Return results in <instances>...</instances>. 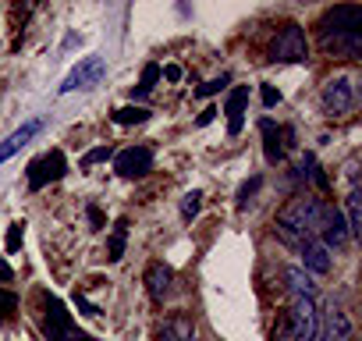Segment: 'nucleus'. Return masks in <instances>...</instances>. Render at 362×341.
<instances>
[{"label":"nucleus","mask_w":362,"mask_h":341,"mask_svg":"<svg viewBox=\"0 0 362 341\" xmlns=\"http://www.w3.org/2000/svg\"><path fill=\"white\" fill-rule=\"evenodd\" d=\"M323 207H327V203H320L316 196H298V200H291V203L277 214V221H274L277 238H281L284 245H291V249H305L309 242H320Z\"/></svg>","instance_id":"obj_1"},{"label":"nucleus","mask_w":362,"mask_h":341,"mask_svg":"<svg viewBox=\"0 0 362 341\" xmlns=\"http://www.w3.org/2000/svg\"><path fill=\"white\" fill-rule=\"evenodd\" d=\"M43 337L47 341H93L89 334L78 330V323L71 320L68 306L57 295H43Z\"/></svg>","instance_id":"obj_2"},{"label":"nucleus","mask_w":362,"mask_h":341,"mask_svg":"<svg viewBox=\"0 0 362 341\" xmlns=\"http://www.w3.org/2000/svg\"><path fill=\"white\" fill-rule=\"evenodd\" d=\"M270 61H281V64H302V61H309L305 29L298 22H288V25L277 29V36L270 43Z\"/></svg>","instance_id":"obj_3"},{"label":"nucleus","mask_w":362,"mask_h":341,"mask_svg":"<svg viewBox=\"0 0 362 341\" xmlns=\"http://www.w3.org/2000/svg\"><path fill=\"white\" fill-rule=\"evenodd\" d=\"M288 323H291L295 341H316V330H320V306H316V299H309V295H291Z\"/></svg>","instance_id":"obj_4"},{"label":"nucleus","mask_w":362,"mask_h":341,"mask_svg":"<svg viewBox=\"0 0 362 341\" xmlns=\"http://www.w3.org/2000/svg\"><path fill=\"white\" fill-rule=\"evenodd\" d=\"M64 170H68V160H64V153H61V149H50V153H43V156L29 160V167H25V175H29V189H33V192H40L43 185L61 182V178H64Z\"/></svg>","instance_id":"obj_5"},{"label":"nucleus","mask_w":362,"mask_h":341,"mask_svg":"<svg viewBox=\"0 0 362 341\" xmlns=\"http://www.w3.org/2000/svg\"><path fill=\"white\" fill-rule=\"evenodd\" d=\"M320 36H341V33H362V8L358 4H337L327 8L323 18L316 22Z\"/></svg>","instance_id":"obj_6"},{"label":"nucleus","mask_w":362,"mask_h":341,"mask_svg":"<svg viewBox=\"0 0 362 341\" xmlns=\"http://www.w3.org/2000/svg\"><path fill=\"white\" fill-rule=\"evenodd\" d=\"M103 75H107L103 57L89 54V57H82V61L64 75V82H61V96H64V93H75V89H96V86L103 82Z\"/></svg>","instance_id":"obj_7"},{"label":"nucleus","mask_w":362,"mask_h":341,"mask_svg":"<svg viewBox=\"0 0 362 341\" xmlns=\"http://www.w3.org/2000/svg\"><path fill=\"white\" fill-rule=\"evenodd\" d=\"M351 107H355V86H351V79L348 75L330 79L323 86V110L330 117H344V114H351Z\"/></svg>","instance_id":"obj_8"},{"label":"nucleus","mask_w":362,"mask_h":341,"mask_svg":"<svg viewBox=\"0 0 362 341\" xmlns=\"http://www.w3.org/2000/svg\"><path fill=\"white\" fill-rule=\"evenodd\" d=\"M114 170L121 178H146L153 170V149L149 146H128L114 153Z\"/></svg>","instance_id":"obj_9"},{"label":"nucleus","mask_w":362,"mask_h":341,"mask_svg":"<svg viewBox=\"0 0 362 341\" xmlns=\"http://www.w3.org/2000/svg\"><path fill=\"white\" fill-rule=\"evenodd\" d=\"M323 54L341 57V61H358L362 57V33H341V36H320Z\"/></svg>","instance_id":"obj_10"},{"label":"nucleus","mask_w":362,"mask_h":341,"mask_svg":"<svg viewBox=\"0 0 362 341\" xmlns=\"http://www.w3.org/2000/svg\"><path fill=\"white\" fill-rule=\"evenodd\" d=\"M351 337L355 334H351L348 313L341 306H330L327 316H323V323H320V330H316V341H351Z\"/></svg>","instance_id":"obj_11"},{"label":"nucleus","mask_w":362,"mask_h":341,"mask_svg":"<svg viewBox=\"0 0 362 341\" xmlns=\"http://www.w3.org/2000/svg\"><path fill=\"white\" fill-rule=\"evenodd\" d=\"M351 235H348V224H344V217H341V210L337 207H323V224H320V242L327 245V249H341L344 242H348Z\"/></svg>","instance_id":"obj_12"},{"label":"nucleus","mask_w":362,"mask_h":341,"mask_svg":"<svg viewBox=\"0 0 362 341\" xmlns=\"http://www.w3.org/2000/svg\"><path fill=\"white\" fill-rule=\"evenodd\" d=\"M245 107H249V86H235L228 93V103H224L228 135H242V128H245Z\"/></svg>","instance_id":"obj_13"},{"label":"nucleus","mask_w":362,"mask_h":341,"mask_svg":"<svg viewBox=\"0 0 362 341\" xmlns=\"http://www.w3.org/2000/svg\"><path fill=\"white\" fill-rule=\"evenodd\" d=\"M302 253V270L313 277H323V274H330L334 270V256H330V249L323 245V242H309L305 249H298Z\"/></svg>","instance_id":"obj_14"},{"label":"nucleus","mask_w":362,"mask_h":341,"mask_svg":"<svg viewBox=\"0 0 362 341\" xmlns=\"http://www.w3.org/2000/svg\"><path fill=\"white\" fill-rule=\"evenodd\" d=\"M170 284H174V270L167 263H149L146 267V291H149V299L156 306L170 295Z\"/></svg>","instance_id":"obj_15"},{"label":"nucleus","mask_w":362,"mask_h":341,"mask_svg":"<svg viewBox=\"0 0 362 341\" xmlns=\"http://www.w3.org/2000/svg\"><path fill=\"white\" fill-rule=\"evenodd\" d=\"M259 135H263V156H267V163H281L284 153H288V146H284V128H277L270 117H263V121H259Z\"/></svg>","instance_id":"obj_16"},{"label":"nucleus","mask_w":362,"mask_h":341,"mask_svg":"<svg viewBox=\"0 0 362 341\" xmlns=\"http://www.w3.org/2000/svg\"><path fill=\"white\" fill-rule=\"evenodd\" d=\"M160 341H196V323L189 316L174 313L160 323Z\"/></svg>","instance_id":"obj_17"},{"label":"nucleus","mask_w":362,"mask_h":341,"mask_svg":"<svg viewBox=\"0 0 362 341\" xmlns=\"http://www.w3.org/2000/svg\"><path fill=\"white\" fill-rule=\"evenodd\" d=\"M36 132H40V121H36V117H33V121H25L22 128H15L4 142H0V163H8V160H11V156H15V153H18L33 135H36Z\"/></svg>","instance_id":"obj_18"},{"label":"nucleus","mask_w":362,"mask_h":341,"mask_svg":"<svg viewBox=\"0 0 362 341\" xmlns=\"http://www.w3.org/2000/svg\"><path fill=\"white\" fill-rule=\"evenodd\" d=\"M124 245H128V217H117L110 228V238H107V263H121Z\"/></svg>","instance_id":"obj_19"},{"label":"nucleus","mask_w":362,"mask_h":341,"mask_svg":"<svg viewBox=\"0 0 362 341\" xmlns=\"http://www.w3.org/2000/svg\"><path fill=\"white\" fill-rule=\"evenodd\" d=\"M344 224H348V235H362V196H358V185L348 189V200H344Z\"/></svg>","instance_id":"obj_20"},{"label":"nucleus","mask_w":362,"mask_h":341,"mask_svg":"<svg viewBox=\"0 0 362 341\" xmlns=\"http://www.w3.org/2000/svg\"><path fill=\"white\" fill-rule=\"evenodd\" d=\"M284 288L291 291V295H316V284H313V277L302 270V267H284Z\"/></svg>","instance_id":"obj_21"},{"label":"nucleus","mask_w":362,"mask_h":341,"mask_svg":"<svg viewBox=\"0 0 362 341\" xmlns=\"http://www.w3.org/2000/svg\"><path fill=\"white\" fill-rule=\"evenodd\" d=\"M156 82H160V64H146L142 68V75H139V86H132V100H142V96H149L153 89H156Z\"/></svg>","instance_id":"obj_22"},{"label":"nucleus","mask_w":362,"mask_h":341,"mask_svg":"<svg viewBox=\"0 0 362 341\" xmlns=\"http://www.w3.org/2000/svg\"><path fill=\"white\" fill-rule=\"evenodd\" d=\"M110 117H114V125L124 128V125H142V121H149V110L139 107V103H128V107H117Z\"/></svg>","instance_id":"obj_23"},{"label":"nucleus","mask_w":362,"mask_h":341,"mask_svg":"<svg viewBox=\"0 0 362 341\" xmlns=\"http://www.w3.org/2000/svg\"><path fill=\"white\" fill-rule=\"evenodd\" d=\"M199 210H203V192H185V200H181V217L185 221H196L199 217Z\"/></svg>","instance_id":"obj_24"},{"label":"nucleus","mask_w":362,"mask_h":341,"mask_svg":"<svg viewBox=\"0 0 362 341\" xmlns=\"http://www.w3.org/2000/svg\"><path fill=\"white\" fill-rule=\"evenodd\" d=\"M103 160H114V146H107V142H103V146H96V149H89V153L78 160V167H82V170H89L93 163H103Z\"/></svg>","instance_id":"obj_25"},{"label":"nucleus","mask_w":362,"mask_h":341,"mask_svg":"<svg viewBox=\"0 0 362 341\" xmlns=\"http://www.w3.org/2000/svg\"><path fill=\"white\" fill-rule=\"evenodd\" d=\"M15 313H18V295L8 291V288H0V323H11Z\"/></svg>","instance_id":"obj_26"},{"label":"nucleus","mask_w":362,"mask_h":341,"mask_svg":"<svg viewBox=\"0 0 362 341\" xmlns=\"http://www.w3.org/2000/svg\"><path fill=\"white\" fill-rule=\"evenodd\" d=\"M22 242H25V224H22V221H15V224L8 228V238H4V249H8V256H15V253L22 249Z\"/></svg>","instance_id":"obj_27"},{"label":"nucleus","mask_w":362,"mask_h":341,"mask_svg":"<svg viewBox=\"0 0 362 341\" xmlns=\"http://www.w3.org/2000/svg\"><path fill=\"white\" fill-rule=\"evenodd\" d=\"M259 185H263V178H259V175H252V178H249V182L238 189V210H245V207L252 203V196L259 192Z\"/></svg>","instance_id":"obj_28"},{"label":"nucleus","mask_w":362,"mask_h":341,"mask_svg":"<svg viewBox=\"0 0 362 341\" xmlns=\"http://www.w3.org/2000/svg\"><path fill=\"white\" fill-rule=\"evenodd\" d=\"M270 341H295L291 323H288V313H284V316H277V323L270 327Z\"/></svg>","instance_id":"obj_29"},{"label":"nucleus","mask_w":362,"mask_h":341,"mask_svg":"<svg viewBox=\"0 0 362 341\" xmlns=\"http://www.w3.org/2000/svg\"><path fill=\"white\" fill-rule=\"evenodd\" d=\"M224 86H231V75H221V79H210L206 86H199V96H214V93H221Z\"/></svg>","instance_id":"obj_30"},{"label":"nucleus","mask_w":362,"mask_h":341,"mask_svg":"<svg viewBox=\"0 0 362 341\" xmlns=\"http://www.w3.org/2000/svg\"><path fill=\"white\" fill-rule=\"evenodd\" d=\"M259 96H263V107H267V110L281 103V93H277V89H274L270 82H263V86H259Z\"/></svg>","instance_id":"obj_31"},{"label":"nucleus","mask_w":362,"mask_h":341,"mask_svg":"<svg viewBox=\"0 0 362 341\" xmlns=\"http://www.w3.org/2000/svg\"><path fill=\"white\" fill-rule=\"evenodd\" d=\"M86 217H89V224H93L96 231H100V228H107V217H103V210H100L96 203H89V207H86Z\"/></svg>","instance_id":"obj_32"},{"label":"nucleus","mask_w":362,"mask_h":341,"mask_svg":"<svg viewBox=\"0 0 362 341\" xmlns=\"http://www.w3.org/2000/svg\"><path fill=\"white\" fill-rule=\"evenodd\" d=\"M75 306H78V309H82L86 316H100V306H93V302H89V299H86L82 291H75Z\"/></svg>","instance_id":"obj_33"},{"label":"nucleus","mask_w":362,"mask_h":341,"mask_svg":"<svg viewBox=\"0 0 362 341\" xmlns=\"http://www.w3.org/2000/svg\"><path fill=\"white\" fill-rule=\"evenodd\" d=\"M160 79H167V82H181V68H177V64H167V68H160Z\"/></svg>","instance_id":"obj_34"},{"label":"nucleus","mask_w":362,"mask_h":341,"mask_svg":"<svg viewBox=\"0 0 362 341\" xmlns=\"http://www.w3.org/2000/svg\"><path fill=\"white\" fill-rule=\"evenodd\" d=\"M11 277H15V270H11V263H8V260H0V288H4V284H8Z\"/></svg>","instance_id":"obj_35"},{"label":"nucleus","mask_w":362,"mask_h":341,"mask_svg":"<svg viewBox=\"0 0 362 341\" xmlns=\"http://www.w3.org/2000/svg\"><path fill=\"white\" fill-rule=\"evenodd\" d=\"M214 117H217V107H206V110H203V114H199V121H196V125H199V128H203V125H210V121H214Z\"/></svg>","instance_id":"obj_36"}]
</instances>
